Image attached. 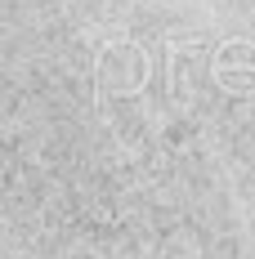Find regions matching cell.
<instances>
[{
  "label": "cell",
  "mask_w": 255,
  "mask_h": 259,
  "mask_svg": "<svg viewBox=\"0 0 255 259\" xmlns=\"http://www.w3.org/2000/svg\"><path fill=\"white\" fill-rule=\"evenodd\" d=\"M99 80H103V90H117V94L139 90L148 80V58H143V50L112 45V50L103 54V63H99Z\"/></svg>",
  "instance_id": "1"
}]
</instances>
